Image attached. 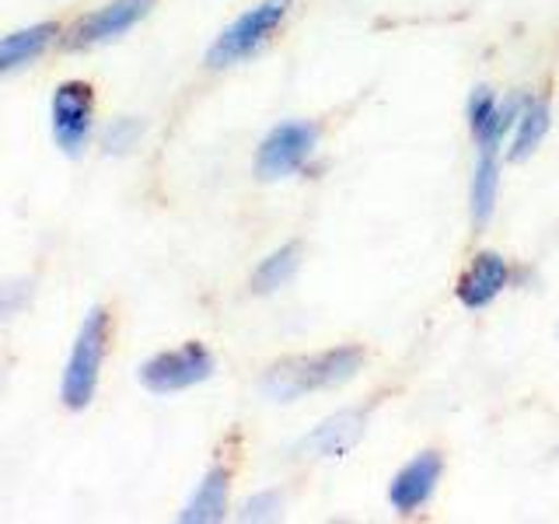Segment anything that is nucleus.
I'll return each instance as SVG.
<instances>
[{"label":"nucleus","instance_id":"1","mask_svg":"<svg viewBox=\"0 0 559 524\" xmlns=\"http://www.w3.org/2000/svg\"><path fill=\"white\" fill-rule=\"evenodd\" d=\"M360 367H364V349L354 343L322 349V354H314V357H287L266 371L262 392L273 402H294L308 392L340 389V384L354 381L360 374Z\"/></svg>","mask_w":559,"mask_h":524},{"label":"nucleus","instance_id":"2","mask_svg":"<svg viewBox=\"0 0 559 524\" xmlns=\"http://www.w3.org/2000/svg\"><path fill=\"white\" fill-rule=\"evenodd\" d=\"M112 343V311L95 305L78 325V336L70 343V354L60 374V402L70 413H84L98 395L102 364Z\"/></svg>","mask_w":559,"mask_h":524},{"label":"nucleus","instance_id":"3","mask_svg":"<svg viewBox=\"0 0 559 524\" xmlns=\"http://www.w3.org/2000/svg\"><path fill=\"white\" fill-rule=\"evenodd\" d=\"M95 119H98V98L95 84L70 78L60 81L49 95V133L52 144L67 157H81L95 140Z\"/></svg>","mask_w":559,"mask_h":524},{"label":"nucleus","instance_id":"4","mask_svg":"<svg viewBox=\"0 0 559 524\" xmlns=\"http://www.w3.org/2000/svg\"><path fill=\"white\" fill-rule=\"evenodd\" d=\"M287 11H290V0H259L249 11H241L235 22L217 35L214 46L206 49V67L227 70L255 57V52L273 39V32L284 25Z\"/></svg>","mask_w":559,"mask_h":524},{"label":"nucleus","instance_id":"5","mask_svg":"<svg viewBox=\"0 0 559 524\" xmlns=\"http://www.w3.org/2000/svg\"><path fill=\"white\" fill-rule=\"evenodd\" d=\"M157 0H105V4L84 11L70 25H63L60 49L67 52H92L109 43H119L154 11Z\"/></svg>","mask_w":559,"mask_h":524},{"label":"nucleus","instance_id":"6","mask_svg":"<svg viewBox=\"0 0 559 524\" xmlns=\"http://www.w3.org/2000/svg\"><path fill=\"white\" fill-rule=\"evenodd\" d=\"M214 371H217L214 354H210L203 343L189 340L182 346H171L147 357L136 367V381L144 384L151 395H175V392L197 389V384L210 381Z\"/></svg>","mask_w":559,"mask_h":524},{"label":"nucleus","instance_id":"7","mask_svg":"<svg viewBox=\"0 0 559 524\" xmlns=\"http://www.w3.org/2000/svg\"><path fill=\"white\" fill-rule=\"evenodd\" d=\"M314 147H319V127H314V122H305V119L280 122V127H273L255 147V165H252L255 179L262 182L290 179V175H297L308 165Z\"/></svg>","mask_w":559,"mask_h":524},{"label":"nucleus","instance_id":"8","mask_svg":"<svg viewBox=\"0 0 559 524\" xmlns=\"http://www.w3.org/2000/svg\"><path fill=\"white\" fill-rule=\"evenodd\" d=\"M524 102L528 95H511V98H497L489 87H476L468 98V130L472 140L479 144V151H500L503 136L511 133L518 122Z\"/></svg>","mask_w":559,"mask_h":524},{"label":"nucleus","instance_id":"9","mask_svg":"<svg viewBox=\"0 0 559 524\" xmlns=\"http://www.w3.org/2000/svg\"><path fill=\"white\" fill-rule=\"evenodd\" d=\"M444 462L437 451H419L413 462H406L389 486V503L399 514H416L433 500L437 483H441Z\"/></svg>","mask_w":559,"mask_h":524},{"label":"nucleus","instance_id":"10","mask_svg":"<svg viewBox=\"0 0 559 524\" xmlns=\"http://www.w3.org/2000/svg\"><path fill=\"white\" fill-rule=\"evenodd\" d=\"M507 284H511V266H507V259L500 252H476L465 266V273L459 276L454 294H459V301L465 308L479 311V308L493 305L507 290Z\"/></svg>","mask_w":559,"mask_h":524},{"label":"nucleus","instance_id":"11","mask_svg":"<svg viewBox=\"0 0 559 524\" xmlns=\"http://www.w3.org/2000/svg\"><path fill=\"white\" fill-rule=\"evenodd\" d=\"M60 39H63L60 22H35L0 35V78L39 63L52 46H60Z\"/></svg>","mask_w":559,"mask_h":524},{"label":"nucleus","instance_id":"12","mask_svg":"<svg viewBox=\"0 0 559 524\" xmlns=\"http://www.w3.org/2000/svg\"><path fill=\"white\" fill-rule=\"evenodd\" d=\"M360 437H364V413L343 409L314 427L308 437H301L297 454H305V458H340V454H346Z\"/></svg>","mask_w":559,"mask_h":524},{"label":"nucleus","instance_id":"13","mask_svg":"<svg viewBox=\"0 0 559 524\" xmlns=\"http://www.w3.org/2000/svg\"><path fill=\"white\" fill-rule=\"evenodd\" d=\"M227 500H231V468L214 465L203 472L197 493L182 507L179 521L186 524H217L227 517Z\"/></svg>","mask_w":559,"mask_h":524},{"label":"nucleus","instance_id":"14","mask_svg":"<svg viewBox=\"0 0 559 524\" xmlns=\"http://www.w3.org/2000/svg\"><path fill=\"white\" fill-rule=\"evenodd\" d=\"M552 127V112H549V102L546 98H528L524 102V109L514 122V136H511V147H507V157H511L514 165L528 162V157L542 147V140H546Z\"/></svg>","mask_w":559,"mask_h":524},{"label":"nucleus","instance_id":"15","mask_svg":"<svg viewBox=\"0 0 559 524\" xmlns=\"http://www.w3.org/2000/svg\"><path fill=\"white\" fill-rule=\"evenodd\" d=\"M301 266V245L287 241L266 259H259V266L252 270V294H276L280 287H287V279Z\"/></svg>","mask_w":559,"mask_h":524},{"label":"nucleus","instance_id":"16","mask_svg":"<svg viewBox=\"0 0 559 524\" xmlns=\"http://www.w3.org/2000/svg\"><path fill=\"white\" fill-rule=\"evenodd\" d=\"M497 192H500V165L497 151H479L476 175H472V221L476 227H486L497 210Z\"/></svg>","mask_w":559,"mask_h":524},{"label":"nucleus","instance_id":"17","mask_svg":"<svg viewBox=\"0 0 559 524\" xmlns=\"http://www.w3.org/2000/svg\"><path fill=\"white\" fill-rule=\"evenodd\" d=\"M144 133H147V122L140 116H116L109 127L98 133V147L109 157H122L144 140Z\"/></svg>","mask_w":559,"mask_h":524},{"label":"nucleus","instance_id":"18","mask_svg":"<svg viewBox=\"0 0 559 524\" xmlns=\"http://www.w3.org/2000/svg\"><path fill=\"white\" fill-rule=\"evenodd\" d=\"M32 294H35V284H32V279H25V276L4 279V284H0V329H4L8 322H14L17 314L28 308Z\"/></svg>","mask_w":559,"mask_h":524},{"label":"nucleus","instance_id":"19","mask_svg":"<svg viewBox=\"0 0 559 524\" xmlns=\"http://www.w3.org/2000/svg\"><path fill=\"white\" fill-rule=\"evenodd\" d=\"M280 511V497L276 493H259L252 500H245L241 507V521H266Z\"/></svg>","mask_w":559,"mask_h":524}]
</instances>
